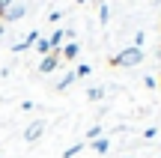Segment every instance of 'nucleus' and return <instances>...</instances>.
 Returning a JSON list of instances; mask_svg holds the SVG:
<instances>
[{
	"label": "nucleus",
	"instance_id": "obj_1",
	"mask_svg": "<svg viewBox=\"0 0 161 158\" xmlns=\"http://www.w3.org/2000/svg\"><path fill=\"white\" fill-rule=\"evenodd\" d=\"M114 69H134L137 63H143V48H122L119 54H114V57L108 60Z\"/></svg>",
	"mask_w": 161,
	"mask_h": 158
},
{
	"label": "nucleus",
	"instance_id": "obj_2",
	"mask_svg": "<svg viewBox=\"0 0 161 158\" xmlns=\"http://www.w3.org/2000/svg\"><path fill=\"white\" fill-rule=\"evenodd\" d=\"M60 63H63V60H60V51H54V54H48V57H42V60H39V75H51Z\"/></svg>",
	"mask_w": 161,
	"mask_h": 158
},
{
	"label": "nucleus",
	"instance_id": "obj_3",
	"mask_svg": "<svg viewBox=\"0 0 161 158\" xmlns=\"http://www.w3.org/2000/svg\"><path fill=\"white\" fill-rule=\"evenodd\" d=\"M24 15H27V6H24V3H12L9 9L3 12V21H9V24H15V21H21Z\"/></svg>",
	"mask_w": 161,
	"mask_h": 158
},
{
	"label": "nucleus",
	"instance_id": "obj_4",
	"mask_svg": "<svg viewBox=\"0 0 161 158\" xmlns=\"http://www.w3.org/2000/svg\"><path fill=\"white\" fill-rule=\"evenodd\" d=\"M42 131H45V123H42V119H36V123L27 125V131H24V140H27V143H36V140L42 137Z\"/></svg>",
	"mask_w": 161,
	"mask_h": 158
},
{
	"label": "nucleus",
	"instance_id": "obj_5",
	"mask_svg": "<svg viewBox=\"0 0 161 158\" xmlns=\"http://www.w3.org/2000/svg\"><path fill=\"white\" fill-rule=\"evenodd\" d=\"M78 54H80V45H78V42H69L66 48H60V60H66V63L78 60Z\"/></svg>",
	"mask_w": 161,
	"mask_h": 158
},
{
	"label": "nucleus",
	"instance_id": "obj_6",
	"mask_svg": "<svg viewBox=\"0 0 161 158\" xmlns=\"http://www.w3.org/2000/svg\"><path fill=\"white\" fill-rule=\"evenodd\" d=\"M90 146H92V152L104 155V152H108V149H110V140H108V137H98V140H92Z\"/></svg>",
	"mask_w": 161,
	"mask_h": 158
},
{
	"label": "nucleus",
	"instance_id": "obj_7",
	"mask_svg": "<svg viewBox=\"0 0 161 158\" xmlns=\"http://www.w3.org/2000/svg\"><path fill=\"white\" fill-rule=\"evenodd\" d=\"M63 39H66V30H54V33H51V39H48V42H51V51H60Z\"/></svg>",
	"mask_w": 161,
	"mask_h": 158
},
{
	"label": "nucleus",
	"instance_id": "obj_8",
	"mask_svg": "<svg viewBox=\"0 0 161 158\" xmlns=\"http://www.w3.org/2000/svg\"><path fill=\"white\" fill-rule=\"evenodd\" d=\"M78 78H75V72H66L63 78H60V84H57V90H66V87H72V84H75Z\"/></svg>",
	"mask_w": 161,
	"mask_h": 158
},
{
	"label": "nucleus",
	"instance_id": "obj_9",
	"mask_svg": "<svg viewBox=\"0 0 161 158\" xmlns=\"http://www.w3.org/2000/svg\"><path fill=\"white\" fill-rule=\"evenodd\" d=\"M36 51H39L42 57H48V54H54V51H51V42H48V39H42V36H39V42H36Z\"/></svg>",
	"mask_w": 161,
	"mask_h": 158
},
{
	"label": "nucleus",
	"instance_id": "obj_10",
	"mask_svg": "<svg viewBox=\"0 0 161 158\" xmlns=\"http://www.w3.org/2000/svg\"><path fill=\"white\" fill-rule=\"evenodd\" d=\"M86 99H90V101H102L104 99V90L102 87H90V90H86Z\"/></svg>",
	"mask_w": 161,
	"mask_h": 158
},
{
	"label": "nucleus",
	"instance_id": "obj_11",
	"mask_svg": "<svg viewBox=\"0 0 161 158\" xmlns=\"http://www.w3.org/2000/svg\"><path fill=\"white\" fill-rule=\"evenodd\" d=\"M84 146H86V143H72V146H69V149L63 152V158H75V155H78V152H80Z\"/></svg>",
	"mask_w": 161,
	"mask_h": 158
},
{
	"label": "nucleus",
	"instance_id": "obj_12",
	"mask_svg": "<svg viewBox=\"0 0 161 158\" xmlns=\"http://www.w3.org/2000/svg\"><path fill=\"white\" fill-rule=\"evenodd\" d=\"M108 21H110V9L102 3V6H98V24H108Z\"/></svg>",
	"mask_w": 161,
	"mask_h": 158
},
{
	"label": "nucleus",
	"instance_id": "obj_13",
	"mask_svg": "<svg viewBox=\"0 0 161 158\" xmlns=\"http://www.w3.org/2000/svg\"><path fill=\"white\" fill-rule=\"evenodd\" d=\"M90 72H92V66H90V63H80L78 69H75V78H86Z\"/></svg>",
	"mask_w": 161,
	"mask_h": 158
},
{
	"label": "nucleus",
	"instance_id": "obj_14",
	"mask_svg": "<svg viewBox=\"0 0 161 158\" xmlns=\"http://www.w3.org/2000/svg\"><path fill=\"white\" fill-rule=\"evenodd\" d=\"M98 137H102V125H92V128L86 131V140L92 143V140H98Z\"/></svg>",
	"mask_w": 161,
	"mask_h": 158
},
{
	"label": "nucleus",
	"instance_id": "obj_15",
	"mask_svg": "<svg viewBox=\"0 0 161 158\" xmlns=\"http://www.w3.org/2000/svg\"><path fill=\"white\" fill-rule=\"evenodd\" d=\"M143 87H146V90H155V87H158V81H155L152 75H146V78H143Z\"/></svg>",
	"mask_w": 161,
	"mask_h": 158
},
{
	"label": "nucleus",
	"instance_id": "obj_16",
	"mask_svg": "<svg viewBox=\"0 0 161 158\" xmlns=\"http://www.w3.org/2000/svg\"><path fill=\"white\" fill-rule=\"evenodd\" d=\"M143 42H146V36H143V33H134V48H140Z\"/></svg>",
	"mask_w": 161,
	"mask_h": 158
},
{
	"label": "nucleus",
	"instance_id": "obj_17",
	"mask_svg": "<svg viewBox=\"0 0 161 158\" xmlns=\"http://www.w3.org/2000/svg\"><path fill=\"white\" fill-rule=\"evenodd\" d=\"M155 134H158V128H146V131H143V137H146V140H152Z\"/></svg>",
	"mask_w": 161,
	"mask_h": 158
},
{
	"label": "nucleus",
	"instance_id": "obj_18",
	"mask_svg": "<svg viewBox=\"0 0 161 158\" xmlns=\"http://www.w3.org/2000/svg\"><path fill=\"white\" fill-rule=\"evenodd\" d=\"M12 3H15V0H0V12H6V9H9Z\"/></svg>",
	"mask_w": 161,
	"mask_h": 158
},
{
	"label": "nucleus",
	"instance_id": "obj_19",
	"mask_svg": "<svg viewBox=\"0 0 161 158\" xmlns=\"http://www.w3.org/2000/svg\"><path fill=\"white\" fill-rule=\"evenodd\" d=\"M75 3H80V6H84V3H90V0H75Z\"/></svg>",
	"mask_w": 161,
	"mask_h": 158
},
{
	"label": "nucleus",
	"instance_id": "obj_20",
	"mask_svg": "<svg viewBox=\"0 0 161 158\" xmlns=\"http://www.w3.org/2000/svg\"><path fill=\"white\" fill-rule=\"evenodd\" d=\"M158 84H161V75H158Z\"/></svg>",
	"mask_w": 161,
	"mask_h": 158
}]
</instances>
